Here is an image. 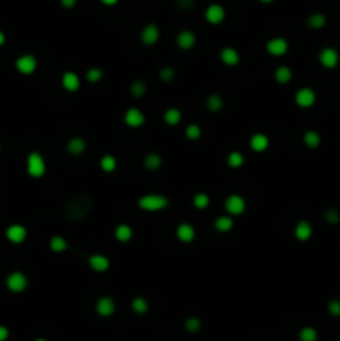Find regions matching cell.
Segmentation results:
<instances>
[{
    "label": "cell",
    "mask_w": 340,
    "mask_h": 341,
    "mask_svg": "<svg viewBox=\"0 0 340 341\" xmlns=\"http://www.w3.org/2000/svg\"><path fill=\"white\" fill-rule=\"evenodd\" d=\"M93 208V198L89 193H77L70 196L64 205V216L69 222H82L89 216Z\"/></svg>",
    "instance_id": "1"
},
{
    "label": "cell",
    "mask_w": 340,
    "mask_h": 341,
    "mask_svg": "<svg viewBox=\"0 0 340 341\" xmlns=\"http://www.w3.org/2000/svg\"><path fill=\"white\" fill-rule=\"evenodd\" d=\"M169 198L165 195H160V193H148V195L140 196L137 201V207L140 210L145 211H162L169 207Z\"/></svg>",
    "instance_id": "2"
},
{
    "label": "cell",
    "mask_w": 340,
    "mask_h": 341,
    "mask_svg": "<svg viewBox=\"0 0 340 341\" xmlns=\"http://www.w3.org/2000/svg\"><path fill=\"white\" fill-rule=\"evenodd\" d=\"M47 172V163L38 152H30L27 157V173L34 178H42Z\"/></svg>",
    "instance_id": "3"
},
{
    "label": "cell",
    "mask_w": 340,
    "mask_h": 341,
    "mask_svg": "<svg viewBox=\"0 0 340 341\" xmlns=\"http://www.w3.org/2000/svg\"><path fill=\"white\" fill-rule=\"evenodd\" d=\"M224 207H225V210L229 215L238 216L247 210V201H245V198L242 195H229L225 198Z\"/></svg>",
    "instance_id": "4"
},
{
    "label": "cell",
    "mask_w": 340,
    "mask_h": 341,
    "mask_svg": "<svg viewBox=\"0 0 340 341\" xmlns=\"http://www.w3.org/2000/svg\"><path fill=\"white\" fill-rule=\"evenodd\" d=\"M7 288L10 290L12 293H22L27 290L29 286V278L25 276V273L22 271H14L7 276Z\"/></svg>",
    "instance_id": "5"
},
{
    "label": "cell",
    "mask_w": 340,
    "mask_h": 341,
    "mask_svg": "<svg viewBox=\"0 0 340 341\" xmlns=\"http://www.w3.org/2000/svg\"><path fill=\"white\" fill-rule=\"evenodd\" d=\"M319 62H320V65H322L323 68H329V70L335 68L339 65V62H340V55H339L337 49L323 47L319 53Z\"/></svg>",
    "instance_id": "6"
},
{
    "label": "cell",
    "mask_w": 340,
    "mask_h": 341,
    "mask_svg": "<svg viewBox=\"0 0 340 341\" xmlns=\"http://www.w3.org/2000/svg\"><path fill=\"white\" fill-rule=\"evenodd\" d=\"M225 15H227V12L220 3H210V5L205 9L204 17L210 25H218L225 20Z\"/></svg>",
    "instance_id": "7"
},
{
    "label": "cell",
    "mask_w": 340,
    "mask_h": 341,
    "mask_svg": "<svg viewBox=\"0 0 340 341\" xmlns=\"http://www.w3.org/2000/svg\"><path fill=\"white\" fill-rule=\"evenodd\" d=\"M315 100H317V94H315L312 88L304 87L299 88L295 94V103L300 108H310L315 105Z\"/></svg>",
    "instance_id": "8"
},
{
    "label": "cell",
    "mask_w": 340,
    "mask_h": 341,
    "mask_svg": "<svg viewBox=\"0 0 340 341\" xmlns=\"http://www.w3.org/2000/svg\"><path fill=\"white\" fill-rule=\"evenodd\" d=\"M265 49L272 57H284L288 52V42L284 37H273L267 42Z\"/></svg>",
    "instance_id": "9"
},
{
    "label": "cell",
    "mask_w": 340,
    "mask_h": 341,
    "mask_svg": "<svg viewBox=\"0 0 340 341\" xmlns=\"http://www.w3.org/2000/svg\"><path fill=\"white\" fill-rule=\"evenodd\" d=\"M124 122L130 129H139V127H142L145 123V115H143V112H140L135 107L127 108L124 114Z\"/></svg>",
    "instance_id": "10"
},
{
    "label": "cell",
    "mask_w": 340,
    "mask_h": 341,
    "mask_svg": "<svg viewBox=\"0 0 340 341\" xmlns=\"http://www.w3.org/2000/svg\"><path fill=\"white\" fill-rule=\"evenodd\" d=\"M140 40L143 45H155L160 40V29L157 24H147L140 32Z\"/></svg>",
    "instance_id": "11"
},
{
    "label": "cell",
    "mask_w": 340,
    "mask_h": 341,
    "mask_svg": "<svg viewBox=\"0 0 340 341\" xmlns=\"http://www.w3.org/2000/svg\"><path fill=\"white\" fill-rule=\"evenodd\" d=\"M15 67H17V70L20 72L22 75H30V73H34L37 70V59H35L34 55H30V53L20 55L15 60Z\"/></svg>",
    "instance_id": "12"
},
{
    "label": "cell",
    "mask_w": 340,
    "mask_h": 341,
    "mask_svg": "<svg viewBox=\"0 0 340 341\" xmlns=\"http://www.w3.org/2000/svg\"><path fill=\"white\" fill-rule=\"evenodd\" d=\"M95 311L104 318L112 316L115 313V300L112 296H100L95 303Z\"/></svg>",
    "instance_id": "13"
},
{
    "label": "cell",
    "mask_w": 340,
    "mask_h": 341,
    "mask_svg": "<svg viewBox=\"0 0 340 341\" xmlns=\"http://www.w3.org/2000/svg\"><path fill=\"white\" fill-rule=\"evenodd\" d=\"M5 236L7 240L12 243H15V245H18V243L25 242L27 238V228L23 227V225H10L9 228L5 230Z\"/></svg>",
    "instance_id": "14"
},
{
    "label": "cell",
    "mask_w": 340,
    "mask_h": 341,
    "mask_svg": "<svg viewBox=\"0 0 340 341\" xmlns=\"http://www.w3.org/2000/svg\"><path fill=\"white\" fill-rule=\"evenodd\" d=\"M62 87L67 92H70V94H73V92H77L80 88V77L72 70L64 72V75H62Z\"/></svg>",
    "instance_id": "15"
},
{
    "label": "cell",
    "mask_w": 340,
    "mask_h": 341,
    "mask_svg": "<svg viewBox=\"0 0 340 341\" xmlns=\"http://www.w3.org/2000/svg\"><path fill=\"white\" fill-rule=\"evenodd\" d=\"M220 60L227 67H237L240 64V53L233 47H224L220 50Z\"/></svg>",
    "instance_id": "16"
},
{
    "label": "cell",
    "mask_w": 340,
    "mask_h": 341,
    "mask_svg": "<svg viewBox=\"0 0 340 341\" xmlns=\"http://www.w3.org/2000/svg\"><path fill=\"white\" fill-rule=\"evenodd\" d=\"M175 236L182 243H192L195 240V228L190 223H180L175 230Z\"/></svg>",
    "instance_id": "17"
},
{
    "label": "cell",
    "mask_w": 340,
    "mask_h": 341,
    "mask_svg": "<svg viewBox=\"0 0 340 341\" xmlns=\"http://www.w3.org/2000/svg\"><path fill=\"white\" fill-rule=\"evenodd\" d=\"M195 42H197V37H195V33L192 32V30H180V32L177 33L179 49L190 50V49H194Z\"/></svg>",
    "instance_id": "18"
},
{
    "label": "cell",
    "mask_w": 340,
    "mask_h": 341,
    "mask_svg": "<svg viewBox=\"0 0 340 341\" xmlns=\"http://www.w3.org/2000/svg\"><path fill=\"white\" fill-rule=\"evenodd\" d=\"M294 235L299 242H307V240H310L312 235H314V228H312V225L308 223L307 220H302V222H299L295 225Z\"/></svg>",
    "instance_id": "19"
},
{
    "label": "cell",
    "mask_w": 340,
    "mask_h": 341,
    "mask_svg": "<svg viewBox=\"0 0 340 341\" xmlns=\"http://www.w3.org/2000/svg\"><path fill=\"white\" fill-rule=\"evenodd\" d=\"M89 266L93 271L102 273V271H107L110 268V260L105 255H92V257H89Z\"/></svg>",
    "instance_id": "20"
},
{
    "label": "cell",
    "mask_w": 340,
    "mask_h": 341,
    "mask_svg": "<svg viewBox=\"0 0 340 341\" xmlns=\"http://www.w3.org/2000/svg\"><path fill=\"white\" fill-rule=\"evenodd\" d=\"M268 145H270V140H268V137L265 133H253L252 137H250V148H252L253 152H257V153L265 152V150L268 148Z\"/></svg>",
    "instance_id": "21"
},
{
    "label": "cell",
    "mask_w": 340,
    "mask_h": 341,
    "mask_svg": "<svg viewBox=\"0 0 340 341\" xmlns=\"http://www.w3.org/2000/svg\"><path fill=\"white\" fill-rule=\"evenodd\" d=\"M65 148H67V152L70 155H73V157H79L85 152V148H87V143L82 137H73L70 138L67 142V145H65Z\"/></svg>",
    "instance_id": "22"
},
{
    "label": "cell",
    "mask_w": 340,
    "mask_h": 341,
    "mask_svg": "<svg viewBox=\"0 0 340 341\" xmlns=\"http://www.w3.org/2000/svg\"><path fill=\"white\" fill-rule=\"evenodd\" d=\"M113 236H115L117 242L120 243H127L132 240V236H134V230H132V227H128L127 223H120L115 227V230H113Z\"/></svg>",
    "instance_id": "23"
},
{
    "label": "cell",
    "mask_w": 340,
    "mask_h": 341,
    "mask_svg": "<svg viewBox=\"0 0 340 341\" xmlns=\"http://www.w3.org/2000/svg\"><path fill=\"white\" fill-rule=\"evenodd\" d=\"M214 228L220 233H227L233 228V220H232V215H220L215 218L214 222Z\"/></svg>",
    "instance_id": "24"
},
{
    "label": "cell",
    "mask_w": 340,
    "mask_h": 341,
    "mask_svg": "<svg viewBox=\"0 0 340 341\" xmlns=\"http://www.w3.org/2000/svg\"><path fill=\"white\" fill-rule=\"evenodd\" d=\"M180 120H182V112L179 110V108L170 107V108H167V110L163 112V122H165L167 125L175 127V125L180 123Z\"/></svg>",
    "instance_id": "25"
},
{
    "label": "cell",
    "mask_w": 340,
    "mask_h": 341,
    "mask_svg": "<svg viewBox=\"0 0 340 341\" xmlns=\"http://www.w3.org/2000/svg\"><path fill=\"white\" fill-rule=\"evenodd\" d=\"M49 248L54 251V253H64V251H67L69 243H67V240H65L64 236L54 235L52 238H50V242H49Z\"/></svg>",
    "instance_id": "26"
},
{
    "label": "cell",
    "mask_w": 340,
    "mask_h": 341,
    "mask_svg": "<svg viewBox=\"0 0 340 341\" xmlns=\"http://www.w3.org/2000/svg\"><path fill=\"white\" fill-rule=\"evenodd\" d=\"M273 77H275V80L279 83H288L292 80V77H294V72H292L290 67H287V65H282V67H277L275 72H273Z\"/></svg>",
    "instance_id": "27"
},
{
    "label": "cell",
    "mask_w": 340,
    "mask_h": 341,
    "mask_svg": "<svg viewBox=\"0 0 340 341\" xmlns=\"http://www.w3.org/2000/svg\"><path fill=\"white\" fill-rule=\"evenodd\" d=\"M143 166L147 170H150V172H155V170H159L162 166V157L155 152L147 153L145 158H143Z\"/></svg>",
    "instance_id": "28"
},
{
    "label": "cell",
    "mask_w": 340,
    "mask_h": 341,
    "mask_svg": "<svg viewBox=\"0 0 340 341\" xmlns=\"http://www.w3.org/2000/svg\"><path fill=\"white\" fill-rule=\"evenodd\" d=\"M325 24H327V17L323 14H320V12H315V14H312V15H308L307 17V25L310 27V29H314V30L323 29Z\"/></svg>",
    "instance_id": "29"
},
{
    "label": "cell",
    "mask_w": 340,
    "mask_h": 341,
    "mask_svg": "<svg viewBox=\"0 0 340 341\" xmlns=\"http://www.w3.org/2000/svg\"><path fill=\"white\" fill-rule=\"evenodd\" d=\"M304 143H305V146H308V148H319L320 143H322V137L315 130H307L304 133Z\"/></svg>",
    "instance_id": "30"
},
{
    "label": "cell",
    "mask_w": 340,
    "mask_h": 341,
    "mask_svg": "<svg viewBox=\"0 0 340 341\" xmlns=\"http://www.w3.org/2000/svg\"><path fill=\"white\" fill-rule=\"evenodd\" d=\"M115 168H117V160H115L113 155L107 153V155H104V157L100 158V170H102V172L112 173Z\"/></svg>",
    "instance_id": "31"
},
{
    "label": "cell",
    "mask_w": 340,
    "mask_h": 341,
    "mask_svg": "<svg viewBox=\"0 0 340 341\" xmlns=\"http://www.w3.org/2000/svg\"><path fill=\"white\" fill-rule=\"evenodd\" d=\"M130 306L137 315H145V313L148 311V301L143 296H135L134 300H132Z\"/></svg>",
    "instance_id": "32"
},
{
    "label": "cell",
    "mask_w": 340,
    "mask_h": 341,
    "mask_svg": "<svg viewBox=\"0 0 340 341\" xmlns=\"http://www.w3.org/2000/svg\"><path fill=\"white\" fill-rule=\"evenodd\" d=\"M207 108L210 112H220L224 108V98L217 94H212L207 97Z\"/></svg>",
    "instance_id": "33"
},
{
    "label": "cell",
    "mask_w": 340,
    "mask_h": 341,
    "mask_svg": "<svg viewBox=\"0 0 340 341\" xmlns=\"http://www.w3.org/2000/svg\"><path fill=\"white\" fill-rule=\"evenodd\" d=\"M192 203H194L195 208H198V210H205V208L210 205V196L204 192L195 193L194 198H192Z\"/></svg>",
    "instance_id": "34"
},
{
    "label": "cell",
    "mask_w": 340,
    "mask_h": 341,
    "mask_svg": "<svg viewBox=\"0 0 340 341\" xmlns=\"http://www.w3.org/2000/svg\"><path fill=\"white\" fill-rule=\"evenodd\" d=\"M319 333L314 326H304L299 331V340L300 341H317Z\"/></svg>",
    "instance_id": "35"
},
{
    "label": "cell",
    "mask_w": 340,
    "mask_h": 341,
    "mask_svg": "<svg viewBox=\"0 0 340 341\" xmlns=\"http://www.w3.org/2000/svg\"><path fill=\"white\" fill-rule=\"evenodd\" d=\"M245 162V157L242 155L240 152H230L229 157H227V165L230 166V168H240L242 165H244Z\"/></svg>",
    "instance_id": "36"
},
{
    "label": "cell",
    "mask_w": 340,
    "mask_h": 341,
    "mask_svg": "<svg viewBox=\"0 0 340 341\" xmlns=\"http://www.w3.org/2000/svg\"><path fill=\"white\" fill-rule=\"evenodd\" d=\"M145 92H147V83L143 82V80H135V82H132V85H130L132 97H135V98H142V97L145 95Z\"/></svg>",
    "instance_id": "37"
},
{
    "label": "cell",
    "mask_w": 340,
    "mask_h": 341,
    "mask_svg": "<svg viewBox=\"0 0 340 341\" xmlns=\"http://www.w3.org/2000/svg\"><path fill=\"white\" fill-rule=\"evenodd\" d=\"M185 137L189 138V140H198V138L202 137V129L200 125H197V123H190V125H187L185 129Z\"/></svg>",
    "instance_id": "38"
},
{
    "label": "cell",
    "mask_w": 340,
    "mask_h": 341,
    "mask_svg": "<svg viewBox=\"0 0 340 341\" xmlns=\"http://www.w3.org/2000/svg\"><path fill=\"white\" fill-rule=\"evenodd\" d=\"M183 326H185V329L189 333H197L202 326V321H200V318H197V316H190V318H187L185 320Z\"/></svg>",
    "instance_id": "39"
},
{
    "label": "cell",
    "mask_w": 340,
    "mask_h": 341,
    "mask_svg": "<svg viewBox=\"0 0 340 341\" xmlns=\"http://www.w3.org/2000/svg\"><path fill=\"white\" fill-rule=\"evenodd\" d=\"M85 77H87L89 82L97 83V82H100V80L104 79V70L102 68H99V67H92V68H89L87 70Z\"/></svg>",
    "instance_id": "40"
},
{
    "label": "cell",
    "mask_w": 340,
    "mask_h": 341,
    "mask_svg": "<svg viewBox=\"0 0 340 341\" xmlns=\"http://www.w3.org/2000/svg\"><path fill=\"white\" fill-rule=\"evenodd\" d=\"M323 218H325L327 223L337 225V223H340V213L337 208H327L325 213H323Z\"/></svg>",
    "instance_id": "41"
},
{
    "label": "cell",
    "mask_w": 340,
    "mask_h": 341,
    "mask_svg": "<svg viewBox=\"0 0 340 341\" xmlns=\"http://www.w3.org/2000/svg\"><path fill=\"white\" fill-rule=\"evenodd\" d=\"M327 311L330 313L332 316L335 318H340V300H330L329 303H327Z\"/></svg>",
    "instance_id": "42"
},
{
    "label": "cell",
    "mask_w": 340,
    "mask_h": 341,
    "mask_svg": "<svg viewBox=\"0 0 340 341\" xmlns=\"http://www.w3.org/2000/svg\"><path fill=\"white\" fill-rule=\"evenodd\" d=\"M159 77H160V80H162V82H172V80H174V77H175V70H174V68H170V67H163L162 70H160Z\"/></svg>",
    "instance_id": "43"
},
{
    "label": "cell",
    "mask_w": 340,
    "mask_h": 341,
    "mask_svg": "<svg viewBox=\"0 0 340 341\" xmlns=\"http://www.w3.org/2000/svg\"><path fill=\"white\" fill-rule=\"evenodd\" d=\"M175 3H177L179 9H183V10H190L194 9L195 5V0H175Z\"/></svg>",
    "instance_id": "44"
},
{
    "label": "cell",
    "mask_w": 340,
    "mask_h": 341,
    "mask_svg": "<svg viewBox=\"0 0 340 341\" xmlns=\"http://www.w3.org/2000/svg\"><path fill=\"white\" fill-rule=\"evenodd\" d=\"M60 5L64 9H73L77 5V0H60Z\"/></svg>",
    "instance_id": "45"
},
{
    "label": "cell",
    "mask_w": 340,
    "mask_h": 341,
    "mask_svg": "<svg viewBox=\"0 0 340 341\" xmlns=\"http://www.w3.org/2000/svg\"><path fill=\"white\" fill-rule=\"evenodd\" d=\"M7 338H9V329L0 325V341H5Z\"/></svg>",
    "instance_id": "46"
},
{
    "label": "cell",
    "mask_w": 340,
    "mask_h": 341,
    "mask_svg": "<svg viewBox=\"0 0 340 341\" xmlns=\"http://www.w3.org/2000/svg\"><path fill=\"white\" fill-rule=\"evenodd\" d=\"M100 2L107 7H112V5H115V3H119V0H100Z\"/></svg>",
    "instance_id": "47"
},
{
    "label": "cell",
    "mask_w": 340,
    "mask_h": 341,
    "mask_svg": "<svg viewBox=\"0 0 340 341\" xmlns=\"http://www.w3.org/2000/svg\"><path fill=\"white\" fill-rule=\"evenodd\" d=\"M3 44H5V33H3L2 30H0V47H2Z\"/></svg>",
    "instance_id": "48"
},
{
    "label": "cell",
    "mask_w": 340,
    "mask_h": 341,
    "mask_svg": "<svg viewBox=\"0 0 340 341\" xmlns=\"http://www.w3.org/2000/svg\"><path fill=\"white\" fill-rule=\"evenodd\" d=\"M259 2H262V3H270V2H273V0H259Z\"/></svg>",
    "instance_id": "49"
},
{
    "label": "cell",
    "mask_w": 340,
    "mask_h": 341,
    "mask_svg": "<svg viewBox=\"0 0 340 341\" xmlns=\"http://www.w3.org/2000/svg\"><path fill=\"white\" fill-rule=\"evenodd\" d=\"M35 341H47V340H45V338H37Z\"/></svg>",
    "instance_id": "50"
},
{
    "label": "cell",
    "mask_w": 340,
    "mask_h": 341,
    "mask_svg": "<svg viewBox=\"0 0 340 341\" xmlns=\"http://www.w3.org/2000/svg\"><path fill=\"white\" fill-rule=\"evenodd\" d=\"M339 341H340V340H339Z\"/></svg>",
    "instance_id": "51"
}]
</instances>
